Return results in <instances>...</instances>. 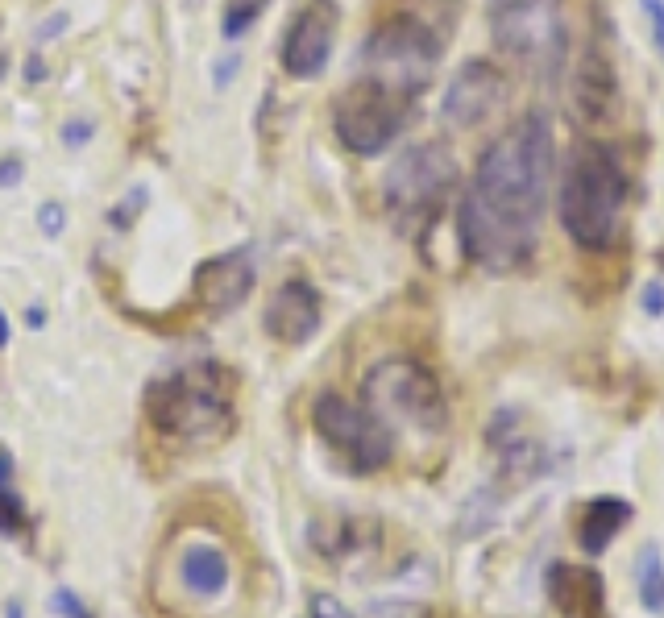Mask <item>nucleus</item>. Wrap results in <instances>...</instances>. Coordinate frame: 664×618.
<instances>
[{"label":"nucleus","instance_id":"nucleus-1","mask_svg":"<svg viewBox=\"0 0 664 618\" xmlns=\"http://www.w3.org/2000/svg\"><path fill=\"white\" fill-rule=\"evenodd\" d=\"M552 166H557V146H552L548 112L519 117V125L498 133L478 154L474 187L457 204V241L469 262L490 274L532 266L540 220L548 212Z\"/></svg>","mask_w":664,"mask_h":618},{"label":"nucleus","instance_id":"nucleus-2","mask_svg":"<svg viewBox=\"0 0 664 618\" xmlns=\"http://www.w3.org/2000/svg\"><path fill=\"white\" fill-rule=\"evenodd\" d=\"M237 374L225 361H191L183 370L154 378L142 395L146 424L187 453L225 444L237 432Z\"/></svg>","mask_w":664,"mask_h":618},{"label":"nucleus","instance_id":"nucleus-3","mask_svg":"<svg viewBox=\"0 0 664 618\" xmlns=\"http://www.w3.org/2000/svg\"><path fill=\"white\" fill-rule=\"evenodd\" d=\"M623 208H627V175L619 154L598 137H581L569 154L557 195V212L569 241L586 249V254L615 249L623 233Z\"/></svg>","mask_w":664,"mask_h":618},{"label":"nucleus","instance_id":"nucleus-4","mask_svg":"<svg viewBox=\"0 0 664 618\" xmlns=\"http://www.w3.org/2000/svg\"><path fill=\"white\" fill-rule=\"evenodd\" d=\"M233 585V552L208 527H179L166 536L150 577L158 606L187 618L191 606H212Z\"/></svg>","mask_w":664,"mask_h":618},{"label":"nucleus","instance_id":"nucleus-5","mask_svg":"<svg viewBox=\"0 0 664 618\" xmlns=\"http://www.w3.org/2000/svg\"><path fill=\"white\" fill-rule=\"evenodd\" d=\"M457 187V158L445 142L403 150L382 179V208L403 237H424Z\"/></svg>","mask_w":664,"mask_h":618},{"label":"nucleus","instance_id":"nucleus-6","mask_svg":"<svg viewBox=\"0 0 664 618\" xmlns=\"http://www.w3.org/2000/svg\"><path fill=\"white\" fill-rule=\"evenodd\" d=\"M440 67V38L432 34V25L395 13L382 25H374V34L362 46V79H374L378 88L395 92L403 100L420 96L432 75Z\"/></svg>","mask_w":664,"mask_h":618},{"label":"nucleus","instance_id":"nucleus-7","mask_svg":"<svg viewBox=\"0 0 664 618\" xmlns=\"http://www.w3.org/2000/svg\"><path fill=\"white\" fill-rule=\"evenodd\" d=\"M362 399L374 415H395L420 432H445L449 428V399L440 378L415 357H382L362 378Z\"/></svg>","mask_w":664,"mask_h":618},{"label":"nucleus","instance_id":"nucleus-8","mask_svg":"<svg viewBox=\"0 0 664 618\" xmlns=\"http://www.w3.org/2000/svg\"><path fill=\"white\" fill-rule=\"evenodd\" d=\"M312 428L332 453L362 477L386 469L395 457V436L386 428V419L374 415L366 403L337 395V390H324L312 403Z\"/></svg>","mask_w":664,"mask_h":618},{"label":"nucleus","instance_id":"nucleus-9","mask_svg":"<svg viewBox=\"0 0 664 618\" xmlns=\"http://www.w3.org/2000/svg\"><path fill=\"white\" fill-rule=\"evenodd\" d=\"M411 100L378 88L374 79H357L337 96L332 104V129H337L341 146L357 158H374L399 137V129L407 125Z\"/></svg>","mask_w":664,"mask_h":618},{"label":"nucleus","instance_id":"nucleus-10","mask_svg":"<svg viewBox=\"0 0 664 618\" xmlns=\"http://www.w3.org/2000/svg\"><path fill=\"white\" fill-rule=\"evenodd\" d=\"M337 30H341V5L337 0H308L283 34V50H279L283 71L291 79H316L332 59Z\"/></svg>","mask_w":664,"mask_h":618},{"label":"nucleus","instance_id":"nucleus-11","mask_svg":"<svg viewBox=\"0 0 664 618\" xmlns=\"http://www.w3.org/2000/svg\"><path fill=\"white\" fill-rule=\"evenodd\" d=\"M507 100V75L486 59H469L449 79L445 100H440V121L449 129H474Z\"/></svg>","mask_w":664,"mask_h":618},{"label":"nucleus","instance_id":"nucleus-12","mask_svg":"<svg viewBox=\"0 0 664 618\" xmlns=\"http://www.w3.org/2000/svg\"><path fill=\"white\" fill-rule=\"evenodd\" d=\"M258 283V266L249 249H229V254L204 258L191 274V299L208 316H229L233 307H241Z\"/></svg>","mask_w":664,"mask_h":618},{"label":"nucleus","instance_id":"nucleus-13","mask_svg":"<svg viewBox=\"0 0 664 618\" xmlns=\"http://www.w3.org/2000/svg\"><path fill=\"white\" fill-rule=\"evenodd\" d=\"M494 46L515 54V59H536L540 50L552 46L557 38V0H519V5L486 13Z\"/></svg>","mask_w":664,"mask_h":618},{"label":"nucleus","instance_id":"nucleus-14","mask_svg":"<svg viewBox=\"0 0 664 618\" xmlns=\"http://www.w3.org/2000/svg\"><path fill=\"white\" fill-rule=\"evenodd\" d=\"M320 320H324V303L308 278H287V283L270 295L266 316H262L266 332L283 345H308L320 332Z\"/></svg>","mask_w":664,"mask_h":618},{"label":"nucleus","instance_id":"nucleus-15","mask_svg":"<svg viewBox=\"0 0 664 618\" xmlns=\"http://www.w3.org/2000/svg\"><path fill=\"white\" fill-rule=\"evenodd\" d=\"M544 585L561 618H606V585L598 569L552 560L544 569Z\"/></svg>","mask_w":664,"mask_h":618},{"label":"nucleus","instance_id":"nucleus-16","mask_svg":"<svg viewBox=\"0 0 664 618\" xmlns=\"http://www.w3.org/2000/svg\"><path fill=\"white\" fill-rule=\"evenodd\" d=\"M573 108H577V117L586 121V125H598L611 117V108H615V96H619V83H615V67L611 59L598 50V46H586V54L577 59L573 67Z\"/></svg>","mask_w":664,"mask_h":618},{"label":"nucleus","instance_id":"nucleus-17","mask_svg":"<svg viewBox=\"0 0 664 618\" xmlns=\"http://www.w3.org/2000/svg\"><path fill=\"white\" fill-rule=\"evenodd\" d=\"M631 515H635V507L627 498H619V494H598V498H590L586 507H581V519H577V544H581V552L586 556H602L606 548L615 544V536L631 523Z\"/></svg>","mask_w":664,"mask_h":618},{"label":"nucleus","instance_id":"nucleus-18","mask_svg":"<svg viewBox=\"0 0 664 618\" xmlns=\"http://www.w3.org/2000/svg\"><path fill=\"white\" fill-rule=\"evenodd\" d=\"M308 544L316 556L345 565L353 556H366L378 544V523L374 519H332V523H312Z\"/></svg>","mask_w":664,"mask_h":618},{"label":"nucleus","instance_id":"nucleus-19","mask_svg":"<svg viewBox=\"0 0 664 618\" xmlns=\"http://www.w3.org/2000/svg\"><path fill=\"white\" fill-rule=\"evenodd\" d=\"M540 473H548V457H544V448L523 432L519 440H511L507 448H498V482L503 486H528V482H536Z\"/></svg>","mask_w":664,"mask_h":618},{"label":"nucleus","instance_id":"nucleus-20","mask_svg":"<svg viewBox=\"0 0 664 618\" xmlns=\"http://www.w3.org/2000/svg\"><path fill=\"white\" fill-rule=\"evenodd\" d=\"M635 573H640V602H644V610L664 618V560H660L656 544H648L640 552V569H635Z\"/></svg>","mask_w":664,"mask_h":618},{"label":"nucleus","instance_id":"nucleus-21","mask_svg":"<svg viewBox=\"0 0 664 618\" xmlns=\"http://www.w3.org/2000/svg\"><path fill=\"white\" fill-rule=\"evenodd\" d=\"M270 0H225V13H220V38L237 42L241 34H249L258 25V17L266 13Z\"/></svg>","mask_w":664,"mask_h":618},{"label":"nucleus","instance_id":"nucleus-22","mask_svg":"<svg viewBox=\"0 0 664 618\" xmlns=\"http://www.w3.org/2000/svg\"><path fill=\"white\" fill-rule=\"evenodd\" d=\"M0 536H34V519L13 490H0Z\"/></svg>","mask_w":664,"mask_h":618},{"label":"nucleus","instance_id":"nucleus-23","mask_svg":"<svg viewBox=\"0 0 664 618\" xmlns=\"http://www.w3.org/2000/svg\"><path fill=\"white\" fill-rule=\"evenodd\" d=\"M142 208H146V191L137 187V191H129V195H125V204H117L113 212H108V224H113V229H121V233H125L129 224H133V216L142 212Z\"/></svg>","mask_w":664,"mask_h":618},{"label":"nucleus","instance_id":"nucleus-24","mask_svg":"<svg viewBox=\"0 0 664 618\" xmlns=\"http://www.w3.org/2000/svg\"><path fill=\"white\" fill-rule=\"evenodd\" d=\"M38 229H42L46 237H59V233L67 229V208H63L59 200H46V204L38 208Z\"/></svg>","mask_w":664,"mask_h":618},{"label":"nucleus","instance_id":"nucleus-25","mask_svg":"<svg viewBox=\"0 0 664 618\" xmlns=\"http://www.w3.org/2000/svg\"><path fill=\"white\" fill-rule=\"evenodd\" d=\"M50 606H54V614H59V618H96L88 606H83V598L71 594V589H54Z\"/></svg>","mask_w":664,"mask_h":618},{"label":"nucleus","instance_id":"nucleus-26","mask_svg":"<svg viewBox=\"0 0 664 618\" xmlns=\"http://www.w3.org/2000/svg\"><path fill=\"white\" fill-rule=\"evenodd\" d=\"M308 618H353V610L341 606L332 594H312L308 598Z\"/></svg>","mask_w":664,"mask_h":618},{"label":"nucleus","instance_id":"nucleus-27","mask_svg":"<svg viewBox=\"0 0 664 618\" xmlns=\"http://www.w3.org/2000/svg\"><path fill=\"white\" fill-rule=\"evenodd\" d=\"M92 133H96V125L92 121H67L63 125V146H88L92 142Z\"/></svg>","mask_w":664,"mask_h":618},{"label":"nucleus","instance_id":"nucleus-28","mask_svg":"<svg viewBox=\"0 0 664 618\" xmlns=\"http://www.w3.org/2000/svg\"><path fill=\"white\" fill-rule=\"evenodd\" d=\"M644 13H648V21H652V42H656V50L664 54V0H644Z\"/></svg>","mask_w":664,"mask_h":618},{"label":"nucleus","instance_id":"nucleus-29","mask_svg":"<svg viewBox=\"0 0 664 618\" xmlns=\"http://www.w3.org/2000/svg\"><path fill=\"white\" fill-rule=\"evenodd\" d=\"M640 307H644V312H648L652 320H660V316H664V283H648Z\"/></svg>","mask_w":664,"mask_h":618},{"label":"nucleus","instance_id":"nucleus-30","mask_svg":"<svg viewBox=\"0 0 664 618\" xmlns=\"http://www.w3.org/2000/svg\"><path fill=\"white\" fill-rule=\"evenodd\" d=\"M25 179L21 158H0V187H17Z\"/></svg>","mask_w":664,"mask_h":618},{"label":"nucleus","instance_id":"nucleus-31","mask_svg":"<svg viewBox=\"0 0 664 618\" xmlns=\"http://www.w3.org/2000/svg\"><path fill=\"white\" fill-rule=\"evenodd\" d=\"M237 67H241L237 54H229V59H220V63H216V71H212V83H216V88H229L233 75H237Z\"/></svg>","mask_w":664,"mask_h":618},{"label":"nucleus","instance_id":"nucleus-32","mask_svg":"<svg viewBox=\"0 0 664 618\" xmlns=\"http://www.w3.org/2000/svg\"><path fill=\"white\" fill-rule=\"evenodd\" d=\"M13 486V453L9 448H0V490Z\"/></svg>","mask_w":664,"mask_h":618},{"label":"nucleus","instance_id":"nucleus-33","mask_svg":"<svg viewBox=\"0 0 664 618\" xmlns=\"http://www.w3.org/2000/svg\"><path fill=\"white\" fill-rule=\"evenodd\" d=\"M63 25H67V13H54L46 25H42V30H38V38L42 42H50V38H59V30H63Z\"/></svg>","mask_w":664,"mask_h":618},{"label":"nucleus","instance_id":"nucleus-34","mask_svg":"<svg viewBox=\"0 0 664 618\" xmlns=\"http://www.w3.org/2000/svg\"><path fill=\"white\" fill-rule=\"evenodd\" d=\"M38 79H46V63L38 54H30V59H25V83H38Z\"/></svg>","mask_w":664,"mask_h":618},{"label":"nucleus","instance_id":"nucleus-35","mask_svg":"<svg viewBox=\"0 0 664 618\" xmlns=\"http://www.w3.org/2000/svg\"><path fill=\"white\" fill-rule=\"evenodd\" d=\"M25 324H30V328H42V324H46V312H42V307H30V312H25Z\"/></svg>","mask_w":664,"mask_h":618},{"label":"nucleus","instance_id":"nucleus-36","mask_svg":"<svg viewBox=\"0 0 664 618\" xmlns=\"http://www.w3.org/2000/svg\"><path fill=\"white\" fill-rule=\"evenodd\" d=\"M378 618H411V606H391V610H378Z\"/></svg>","mask_w":664,"mask_h":618},{"label":"nucleus","instance_id":"nucleus-37","mask_svg":"<svg viewBox=\"0 0 664 618\" xmlns=\"http://www.w3.org/2000/svg\"><path fill=\"white\" fill-rule=\"evenodd\" d=\"M5 618H25V606H21L17 598H9V602H5Z\"/></svg>","mask_w":664,"mask_h":618},{"label":"nucleus","instance_id":"nucleus-38","mask_svg":"<svg viewBox=\"0 0 664 618\" xmlns=\"http://www.w3.org/2000/svg\"><path fill=\"white\" fill-rule=\"evenodd\" d=\"M5 345H9V316L0 312V349H5Z\"/></svg>","mask_w":664,"mask_h":618},{"label":"nucleus","instance_id":"nucleus-39","mask_svg":"<svg viewBox=\"0 0 664 618\" xmlns=\"http://www.w3.org/2000/svg\"><path fill=\"white\" fill-rule=\"evenodd\" d=\"M507 5H519V0H486V13H494V9H507Z\"/></svg>","mask_w":664,"mask_h":618}]
</instances>
